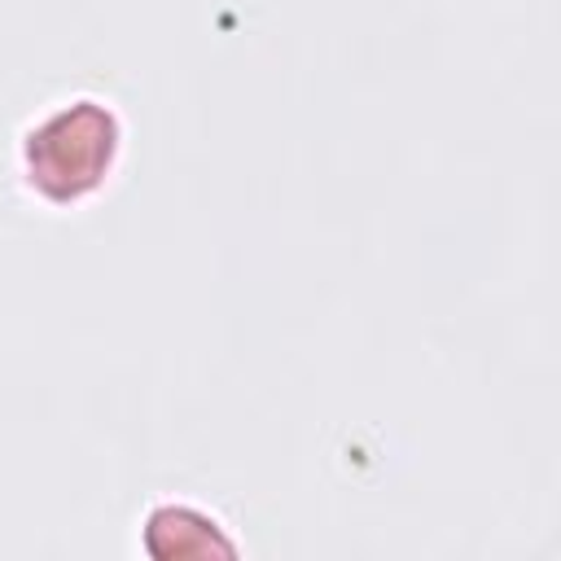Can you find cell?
I'll list each match as a JSON object with an SVG mask.
<instances>
[{
	"label": "cell",
	"mask_w": 561,
	"mask_h": 561,
	"mask_svg": "<svg viewBox=\"0 0 561 561\" xmlns=\"http://www.w3.org/2000/svg\"><path fill=\"white\" fill-rule=\"evenodd\" d=\"M167 513H171V522L180 526V535H175L171 526L145 522V535H171V543H158L153 557H206V552L232 557V543L224 539V530H219L215 517H202L197 508H171V504H167Z\"/></svg>",
	"instance_id": "7a4b0ae2"
},
{
	"label": "cell",
	"mask_w": 561,
	"mask_h": 561,
	"mask_svg": "<svg viewBox=\"0 0 561 561\" xmlns=\"http://www.w3.org/2000/svg\"><path fill=\"white\" fill-rule=\"evenodd\" d=\"M123 145L118 114L96 96H75L35 118L22 136V175L48 206H75L92 197Z\"/></svg>",
	"instance_id": "6da1fadb"
}]
</instances>
